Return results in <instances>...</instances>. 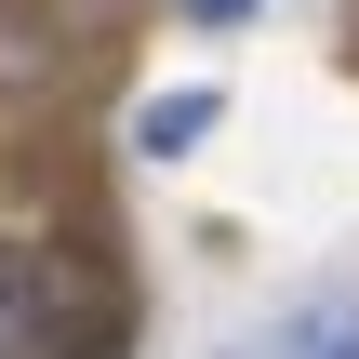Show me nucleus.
<instances>
[{
    "label": "nucleus",
    "instance_id": "1",
    "mask_svg": "<svg viewBox=\"0 0 359 359\" xmlns=\"http://www.w3.org/2000/svg\"><path fill=\"white\" fill-rule=\"evenodd\" d=\"M240 359H359V280H320V293L266 306Z\"/></svg>",
    "mask_w": 359,
    "mask_h": 359
},
{
    "label": "nucleus",
    "instance_id": "2",
    "mask_svg": "<svg viewBox=\"0 0 359 359\" xmlns=\"http://www.w3.org/2000/svg\"><path fill=\"white\" fill-rule=\"evenodd\" d=\"M67 346V280L40 253H0V359H53Z\"/></svg>",
    "mask_w": 359,
    "mask_h": 359
},
{
    "label": "nucleus",
    "instance_id": "3",
    "mask_svg": "<svg viewBox=\"0 0 359 359\" xmlns=\"http://www.w3.org/2000/svg\"><path fill=\"white\" fill-rule=\"evenodd\" d=\"M200 133H213V93H160V107L133 120V147H147V160H173V147H200Z\"/></svg>",
    "mask_w": 359,
    "mask_h": 359
},
{
    "label": "nucleus",
    "instance_id": "4",
    "mask_svg": "<svg viewBox=\"0 0 359 359\" xmlns=\"http://www.w3.org/2000/svg\"><path fill=\"white\" fill-rule=\"evenodd\" d=\"M187 27H253V0H173Z\"/></svg>",
    "mask_w": 359,
    "mask_h": 359
}]
</instances>
